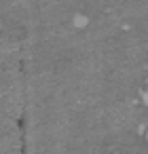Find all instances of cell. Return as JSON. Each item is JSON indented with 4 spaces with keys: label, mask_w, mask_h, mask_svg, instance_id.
Segmentation results:
<instances>
[{
    "label": "cell",
    "mask_w": 148,
    "mask_h": 154,
    "mask_svg": "<svg viewBox=\"0 0 148 154\" xmlns=\"http://www.w3.org/2000/svg\"><path fill=\"white\" fill-rule=\"evenodd\" d=\"M74 21H76V26H78V28H83V26H87V17H83V15H80V17H76Z\"/></svg>",
    "instance_id": "6da1fadb"
},
{
    "label": "cell",
    "mask_w": 148,
    "mask_h": 154,
    "mask_svg": "<svg viewBox=\"0 0 148 154\" xmlns=\"http://www.w3.org/2000/svg\"><path fill=\"white\" fill-rule=\"evenodd\" d=\"M140 97H142V101H144V106H148V89H144V91L140 93Z\"/></svg>",
    "instance_id": "7a4b0ae2"
}]
</instances>
